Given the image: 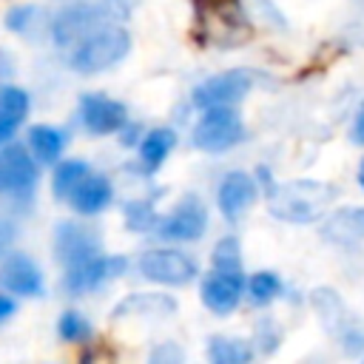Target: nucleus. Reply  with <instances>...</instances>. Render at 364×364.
Instances as JSON below:
<instances>
[{"label": "nucleus", "instance_id": "obj_11", "mask_svg": "<svg viewBox=\"0 0 364 364\" xmlns=\"http://www.w3.org/2000/svg\"><path fill=\"white\" fill-rule=\"evenodd\" d=\"M80 117L91 134H111L125 125V105L102 94H85L80 100Z\"/></svg>", "mask_w": 364, "mask_h": 364}, {"label": "nucleus", "instance_id": "obj_24", "mask_svg": "<svg viewBox=\"0 0 364 364\" xmlns=\"http://www.w3.org/2000/svg\"><path fill=\"white\" fill-rule=\"evenodd\" d=\"M88 176V165L80 159H65L57 165L54 173V196H71L74 188Z\"/></svg>", "mask_w": 364, "mask_h": 364}, {"label": "nucleus", "instance_id": "obj_32", "mask_svg": "<svg viewBox=\"0 0 364 364\" xmlns=\"http://www.w3.org/2000/svg\"><path fill=\"white\" fill-rule=\"evenodd\" d=\"M11 313H14V301H11L9 296H0V321L9 318Z\"/></svg>", "mask_w": 364, "mask_h": 364}, {"label": "nucleus", "instance_id": "obj_16", "mask_svg": "<svg viewBox=\"0 0 364 364\" xmlns=\"http://www.w3.org/2000/svg\"><path fill=\"white\" fill-rule=\"evenodd\" d=\"M28 111V97L17 85H3L0 88V142H6L14 128L26 119Z\"/></svg>", "mask_w": 364, "mask_h": 364}, {"label": "nucleus", "instance_id": "obj_6", "mask_svg": "<svg viewBox=\"0 0 364 364\" xmlns=\"http://www.w3.org/2000/svg\"><path fill=\"white\" fill-rule=\"evenodd\" d=\"M208 228V210L202 205L199 196H182L179 205L162 216L156 222V233L162 239H176V242H191V239H199Z\"/></svg>", "mask_w": 364, "mask_h": 364}, {"label": "nucleus", "instance_id": "obj_1", "mask_svg": "<svg viewBox=\"0 0 364 364\" xmlns=\"http://www.w3.org/2000/svg\"><path fill=\"white\" fill-rule=\"evenodd\" d=\"M128 11V0H71L54 17L51 34L60 46H71L111 20H125Z\"/></svg>", "mask_w": 364, "mask_h": 364}, {"label": "nucleus", "instance_id": "obj_19", "mask_svg": "<svg viewBox=\"0 0 364 364\" xmlns=\"http://www.w3.org/2000/svg\"><path fill=\"white\" fill-rule=\"evenodd\" d=\"M176 310V301L168 299V296H159V293H151V296H131L125 299L122 304H117L114 310V318L119 316H131V313H148V316H162V313H173Z\"/></svg>", "mask_w": 364, "mask_h": 364}, {"label": "nucleus", "instance_id": "obj_20", "mask_svg": "<svg viewBox=\"0 0 364 364\" xmlns=\"http://www.w3.org/2000/svg\"><path fill=\"white\" fill-rule=\"evenodd\" d=\"M173 145H176V134H173L171 128H154L151 134H145L142 148H139L145 168H159L162 159L171 154Z\"/></svg>", "mask_w": 364, "mask_h": 364}, {"label": "nucleus", "instance_id": "obj_29", "mask_svg": "<svg viewBox=\"0 0 364 364\" xmlns=\"http://www.w3.org/2000/svg\"><path fill=\"white\" fill-rule=\"evenodd\" d=\"M151 361L154 364H165V361H182V350L176 344H162L151 353Z\"/></svg>", "mask_w": 364, "mask_h": 364}, {"label": "nucleus", "instance_id": "obj_22", "mask_svg": "<svg viewBox=\"0 0 364 364\" xmlns=\"http://www.w3.org/2000/svg\"><path fill=\"white\" fill-rule=\"evenodd\" d=\"M313 307L318 310V316L324 318V324L333 330V333H341V327H350L347 321V313H344V304L341 299L333 293V290H316L313 293Z\"/></svg>", "mask_w": 364, "mask_h": 364}, {"label": "nucleus", "instance_id": "obj_8", "mask_svg": "<svg viewBox=\"0 0 364 364\" xmlns=\"http://www.w3.org/2000/svg\"><path fill=\"white\" fill-rule=\"evenodd\" d=\"M54 250H57V259L63 264H80L91 256H97L100 250V236L94 228L88 225H77V222H63L57 225L54 230Z\"/></svg>", "mask_w": 364, "mask_h": 364}, {"label": "nucleus", "instance_id": "obj_26", "mask_svg": "<svg viewBox=\"0 0 364 364\" xmlns=\"http://www.w3.org/2000/svg\"><path fill=\"white\" fill-rule=\"evenodd\" d=\"M40 23H43V11H40V9H34V6L11 9V11H9V17H6V26H9L11 31H20V34H31V31L37 34Z\"/></svg>", "mask_w": 364, "mask_h": 364}, {"label": "nucleus", "instance_id": "obj_28", "mask_svg": "<svg viewBox=\"0 0 364 364\" xmlns=\"http://www.w3.org/2000/svg\"><path fill=\"white\" fill-rule=\"evenodd\" d=\"M57 333L65 338V341H82L91 336V324L80 316V313H63L60 324H57Z\"/></svg>", "mask_w": 364, "mask_h": 364}, {"label": "nucleus", "instance_id": "obj_9", "mask_svg": "<svg viewBox=\"0 0 364 364\" xmlns=\"http://www.w3.org/2000/svg\"><path fill=\"white\" fill-rule=\"evenodd\" d=\"M250 74L236 68V71H225V74H216L210 80H205L196 91H193V105L199 108H210V105H228V102H236L242 100L247 91H250Z\"/></svg>", "mask_w": 364, "mask_h": 364}, {"label": "nucleus", "instance_id": "obj_4", "mask_svg": "<svg viewBox=\"0 0 364 364\" xmlns=\"http://www.w3.org/2000/svg\"><path fill=\"white\" fill-rule=\"evenodd\" d=\"M196 14L202 28L216 46H236L250 34L247 20L242 17V9L233 0H202L196 6Z\"/></svg>", "mask_w": 364, "mask_h": 364}, {"label": "nucleus", "instance_id": "obj_3", "mask_svg": "<svg viewBox=\"0 0 364 364\" xmlns=\"http://www.w3.org/2000/svg\"><path fill=\"white\" fill-rule=\"evenodd\" d=\"M131 48V37L125 28L119 26H102L91 34H85L77 48L71 51V65L77 71H85V74H94V71H102V68H111L117 65Z\"/></svg>", "mask_w": 364, "mask_h": 364}, {"label": "nucleus", "instance_id": "obj_17", "mask_svg": "<svg viewBox=\"0 0 364 364\" xmlns=\"http://www.w3.org/2000/svg\"><path fill=\"white\" fill-rule=\"evenodd\" d=\"M74 210L80 213H97L111 202V182L105 176H85L74 193H71Z\"/></svg>", "mask_w": 364, "mask_h": 364}, {"label": "nucleus", "instance_id": "obj_30", "mask_svg": "<svg viewBox=\"0 0 364 364\" xmlns=\"http://www.w3.org/2000/svg\"><path fill=\"white\" fill-rule=\"evenodd\" d=\"M14 236H17L14 225H11V222H6V219H0V253H6V250L11 247Z\"/></svg>", "mask_w": 364, "mask_h": 364}, {"label": "nucleus", "instance_id": "obj_18", "mask_svg": "<svg viewBox=\"0 0 364 364\" xmlns=\"http://www.w3.org/2000/svg\"><path fill=\"white\" fill-rule=\"evenodd\" d=\"M327 236L341 245L361 242L364 239V208H350V210L333 213L330 225H327Z\"/></svg>", "mask_w": 364, "mask_h": 364}, {"label": "nucleus", "instance_id": "obj_7", "mask_svg": "<svg viewBox=\"0 0 364 364\" xmlns=\"http://www.w3.org/2000/svg\"><path fill=\"white\" fill-rule=\"evenodd\" d=\"M139 273L159 284H185L196 276V262L179 250H148L139 256Z\"/></svg>", "mask_w": 364, "mask_h": 364}, {"label": "nucleus", "instance_id": "obj_31", "mask_svg": "<svg viewBox=\"0 0 364 364\" xmlns=\"http://www.w3.org/2000/svg\"><path fill=\"white\" fill-rule=\"evenodd\" d=\"M353 136H355V142H364V105H361V111H358V117H355Z\"/></svg>", "mask_w": 364, "mask_h": 364}, {"label": "nucleus", "instance_id": "obj_33", "mask_svg": "<svg viewBox=\"0 0 364 364\" xmlns=\"http://www.w3.org/2000/svg\"><path fill=\"white\" fill-rule=\"evenodd\" d=\"M358 182H361V188H364V159H361V168H358Z\"/></svg>", "mask_w": 364, "mask_h": 364}, {"label": "nucleus", "instance_id": "obj_15", "mask_svg": "<svg viewBox=\"0 0 364 364\" xmlns=\"http://www.w3.org/2000/svg\"><path fill=\"white\" fill-rule=\"evenodd\" d=\"M0 284L14 296H40L43 293V276H40L37 264L23 253H14L11 259H6V264L0 267Z\"/></svg>", "mask_w": 364, "mask_h": 364}, {"label": "nucleus", "instance_id": "obj_23", "mask_svg": "<svg viewBox=\"0 0 364 364\" xmlns=\"http://www.w3.org/2000/svg\"><path fill=\"white\" fill-rule=\"evenodd\" d=\"M250 355H253L250 347L245 341H239V338L216 336L208 344V358L213 364H245V361H250Z\"/></svg>", "mask_w": 364, "mask_h": 364}, {"label": "nucleus", "instance_id": "obj_14", "mask_svg": "<svg viewBox=\"0 0 364 364\" xmlns=\"http://www.w3.org/2000/svg\"><path fill=\"white\" fill-rule=\"evenodd\" d=\"M239 296H242V273L213 270L202 282V301L213 313H230L239 304Z\"/></svg>", "mask_w": 364, "mask_h": 364}, {"label": "nucleus", "instance_id": "obj_13", "mask_svg": "<svg viewBox=\"0 0 364 364\" xmlns=\"http://www.w3.org/2000/svg\"><path fill=\"white\" fill-rule=\"evenodd\" d=\"M122 267H125L122 259H100V256H91V259L68 267V273H65V290L68 293H85V290L102 284L105 279L117 276Z\"/></svg>", "mask_w": 364, "mask_h": 364}, {"label": "nucleus", "instance_id": "obj_21", "mask_svg": "<svg viewBox=\"0 0 364 364\" xmlns=\"http://www.w3.org/2000/svg\"><path fill=\"white\" fill-rule=\"evenodd\" d=\"M28 145H31V151H34V156H37L40 162H54V159L60 156L65 139H63V134H60L57 128H51V125H37V128H31V134H28Z\"/></svg>", "mask_w": 364, "mask_h": 364}, {"label": "nucleus", "instance_id": "obj_27", "mask_svg": "<svg viewBox=\"0 0 364 364\" xmlns=\"http://www.w3.org/2000/svg\"><path fill=\"white\" fill-rule=\"evenodd\" d=\"M282 293V282H279V276L276 273H256L253 279H250V296H253V301L256 304H267V301H273L276 296Z\"/></svg>", "mask_w": 364, "mask_h": 364}, {"label": "nucleus", "instance_id": "obj_10", "mask_svg": "<svg viewBox=\"0 0 364 364\" xmlns=\"http://www.w3.org/2000/svg\"><path fill=\"white\" fill-rule=\"evenodd\" d=\"M37 182L34 159L20 148H3L0 151V193H23L31 191Z\"/></svg>", "mask_w": 364, "mask_h": 364}, {"label": "nucleus", "instance_id": "obj_2", "mask_svg": "<svg viewBox=\"0 0 364 364\" xmlns=\"http://www.w3.org/2000/svg\"><path fill=\"white\" fill-rule=\"evenodd\" d=\"M336 199V188L316 182V179H296L287 185L273 188L267 208L276 219L284 222H313L324 213V208Z\"/></svg>", "mask_w": 364, "mask_h": 364}, {"label": "nucleus", "instance_id": "obj_5", "mask_svg": "<svg viewBox=\"0 0 364 364\" xmlns=\"http://www.w3.org/2000/svg\"><path fill=\"white\" fill-rule=\"evenodd\" d=\"M245 136V125L233 108L210 105L205 108V117L193 128V145L199 151H225L236 145Z\"/></svg>", "mask_w": 364, "mask_h": 364}, {"label": "nucleus", "instance_id": "obj_25", "mask_svg": "<svg viewBox=\"0 0 364 364\" xmlns=\"http://www.w3.org/2000/svg\"><path fill=\"white\" fill-rule=\"evenodd\" d=\"M213 270H228V273H242V256H239V242L233 236H225L216 250H213Z\"/></svg>", "mask_w": 364, "mask_h": 364}, {"label": "nucleus", "instance_id": "obj_12", "mask_svg": "<svg viewBox=\"0 0 364 364\" xmlns=\"http://www.w3.org/2000/svg\"><path fill=\"white\" fill-rule=\"evenodd\" d=\"M216 199H219L222 216H225L228 222H236V219L253 205V199H256V182H253L247 173L233 171V173H228V176L222 179Z\"/></svg>", "mask_w": 364, "mask_h": 364}]
</instances>
